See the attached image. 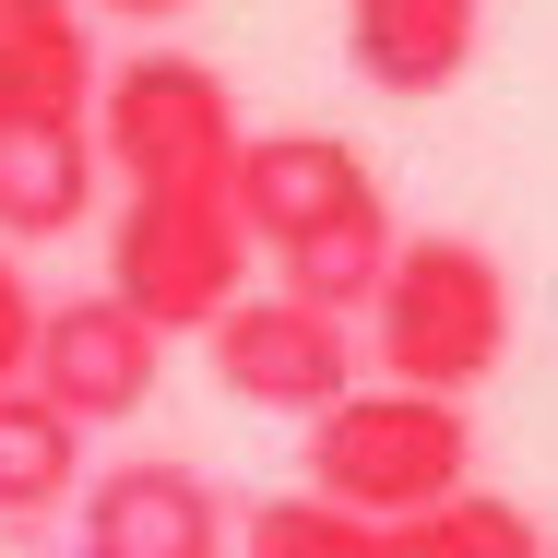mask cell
Returning <instances> with one entry per match:
<instances>
[{
	"mask_svg": "<svg viewBox=\"0 0 558 558\" xmlns=\"http://www.w3.org/2000/svg\"><path fill=\"white\" fill-rule=\"evenodd\" d=\"M238 547L250 558H392V523H356V511H333V499H262L250 523H238Z\"/></svg>",
	"mask_w": 558,
	"mask_h": 558,
	"instance_id": "15",
	"label": "cell"
},
{
	"mask_svg": "<svg viewBox=\"0 0 558 558\" xmlns=\"http://www.w3.org/2000/svg\"><path fill=\"white\" fill-rule=\"evenodd\" d=\"M72 511H84V547L72 558H226V499H215V475L179 463V451H131L108 475H84Z\"/></svg>",
	"mask_w": 558,
	"mask_h": 558,
	"instance_id": "7",
	"label": "cell"
},
{
	"mask_svg": "<svg viewBox=\"0 0 558 558\" xmlns=\"http://www.w3.org/2000/svg\"><path fill=\"white\" fill-rule=\"evenodd\" d=\"M475 24H487V0H344V72L368 96L428 108L475 72Z\"/></svg>",
	"mask_w": 558,
	"mask_h": 558,
	"instance_id": "9",
	"label": "cell"
},
{
	"mask_svg": "<svg viewBox=\"0 0 558 558\" xmlns=\"http://www.w3.org/2000/svg\"><path fill=\"white\" fill-rule=\"evenodd\" d=\"M380 191V167L344 143V131H250L238 143V167H226V215L250 250H286L298 226L344 215V203H368Z\"/></svg>",
	"mask_w": 558,
	"mask_h": 558,
	"instance_id": "8",
	"label": "cell"
},
{
	"mask_svg": "<svg viewBox=\"0 0 558 558\" xmlns=\"http://www.w3.org/2000/svg\"><path fill=\"white\" fill-rule=\"evenodd\" d=\"M96 167H108L119 191H226V167H238V96H226L215 60H191V48H131L119 72H96Z\"/></svg>",
	"mask_w": 558,
	"mask_h": 558,
	"instance_id": "3",
	"label": "cell"
},
{
	"mask_svg": "<svg viewBox=\"0 0 558 558\" xmlns=\"http://www.w3.org/2000/svg\"><path fill=\"white\" fill-rule=\"evenodd\" d=\"M96 131L84 119H0V250L72 238L96 215Z\"/></svg>",
	"mask_w": 558,
	"mask_h": 558,
	"instance_id": "10",
	"label": "cell"
},
{
	"mask_svg": "<svg viewBox=\"0 0 558 558\" xmlns=\"http://www.w3.org/2000/svg\"><path fill=\"white\" fill-rule=\"evenodd\" d=\"M155 368H167V333H143V322L119 310L108 286H96V298H60V310H36L24 392H48L72 428H108V416H143Z\"/></svg>",
	"mask_w": 558,
	"mask_h": 558,
	"instance_id": "6",
	"label": "cell"
},
{
	"mask_svg": "<svg viewBox=\"0 0 558 558\" xmlns=\"http://www.w3.org/2000/svg\"><path fill=\"white\" fill-rule=\"evenodd\" d=\"M392 558H547V523L523 499H487V487H451L440 511L392 523Z\"/></svg>",
	"mask_w": 558,
	"mask_h": 558,
	"instance_id": "14",
	"label": "cell"
},
{
	"mask_svg": "<svg viewBox=\"0 0 558 558\" xmlns=\"http://www.w3.org/2000/svg\"><path fill=\"white\" fill-rule=\"evenodd\" d=\"M203 356H215V380L238 404H262V416H322L333 392H356V333H344L333 310H310V298H226L215 322H203Z\"/></svg>",
	"mask_w": 558,
	"mask_h": 558,
	"instance_id": "5",
	"label": "cell"
},
{
	"mask_svg": "<svg viewBox=\"0 0 558 558\" xmlns=\"http://www.w3.org/2000/svg\"><path fill=\"white\" fill-rule=\"evenodd\" d=\"M310 499H333L356 523H416L451 487H475V416L451 392H333L310 416Z\"/></svg>",
	"mask_w": 558,
	"mask_h": 558,
	"instance_id": "2",
	"label": "cell"
},
{
	"mask_svg": "<svg viewBox=\"0 0 558 558\" xmlns=\"http://www.w3.org/2000/svg\"><path fill=\"white\" fill-rule=\"evenodd\" d=\"M392 238H404V226H392L380 191H368V203H344V215H322V226H298L286 250H262V262H274V298H310V310H333V322H344V310H368V298H380Z\"/></svg>",
	"mask_w": 558,
	"mask_h": 558,
	"instance_id": "12",
	"label": "cell"
},
{
	"mask_svg": "<svg viewBox=\"0 0 558 558\" xmlns=\"http://www.w3.org/2000/svg\"><path fill=\"white\" fill-rule=\"evenodd\" d=\"M36 286H24V262L0 250V392H24V356H36Z\"/></svg>",
	"mask_w": 558,
	"mask_h": 558,
	"instance_id": "16",
	"label": "cell"
},
{
	"mask_svg": "<svg viewBox=\"0 0 558 558\" xmlns=\"http://www.w3.org/2000/svg\"><path fill=\"white\" fill-rule=\"evenodd\" d=\"M96 108V24L84 0H0V119Z\"/></svg>",
	"mask_w": 558,
	"mask_h": 558,
	"instance_id": "11",
	"label": "cell"
},
{
	"mask_svg": "<svg viewBox=\"0 0 558 558\" xmlns=\"http://www.w3.org/2000/svg\"><path fill=\"white\" fill-rule=\"evenodd\" d=\"M72 487H84V428L48 404V392H0V523H48V511H72Z\"/></svg>",
	"mask_w": 558,
	"mask_h": 558,
	"instance_id": "13",
	"label": "cell"
},
{
	"mask_svg": "<svg viewBox=\"0 0 558 558\" xmlns=\"http://www.w3.org/2000/svg\"><path fill=\"white\" fill-rule=\"evenodd\" d=\"M36 558H72V547H36Z\"/></svg>",
	"mask_w": 558,
	"mask_h": 558,
	"instance_id": "18",
	"label": "cell"
},
{
	"mask_svg": "<svg viewBox=\"0 0 558 558\" xmlns=\"http://www.w3.org/2000/svg\"><path fill=\"white\" fill-rule=\"evenodd\" d=\"M368 333H380V368L404 380V392H475L499 356H511V274H499V250L487 238H392V262H380V298H368Z\"/></svg>",
	"mask_w": 558,
	"mask_h": 558,
	"instance_id": "1",
	"label": "cell"
},
{
	"mask_svg": "<svg viewBox=\"0 0 558 558\" xmlns=\"http://www.w3.org/2000/svg\"><path fill=\"white\" fill-rule=\"evenodd\" d=\"M108 298L143 333H203L226 298H250V238L226 191H131L108 226Z\"/></svg>",
	"mask_w": 558,
	"mask_h": 558,
	"instance_id": "4",
	"label": "cell"
},
{
	"mask_svg": "<svg viewBox=\"0 0 558 558\" xmlns=\"http://www.w3.org/2000/svg\"><path fill=\"white\" fill-rule=\"evenodd\" d=\"M96 12H119V24H167V12H191V0H96Z\"/></svg>",
	"mask_w": 558,
	"mask_h": 558,
	"instance_id": "17",
	"label": "cell"
}]
</instances>
